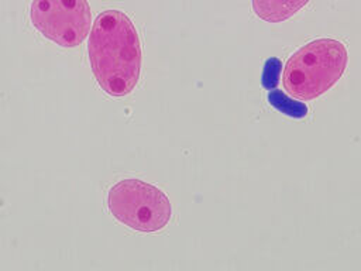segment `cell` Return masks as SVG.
I'll return each instance as SVG.
<instances>
[{
    "label": "cell",
    "mask_w": 361,
    "mask_h": 271,
    "mask_svg": "<svg viewBox=\"0 0 361 271\" xmlns=\"http://www.w3.org/2000/svg\"><path fill=\"white\" fill-rule=\"evenodd\" d=\"M269 102L278 109L281 110L282 113L285 114H289V116H293V117H302L305 116L306 113V107L305 104H300V103H296L290 99H286L283 93H281L278 89L276 90H272L269 93Z\"/></svg>",
    "instance_id": "obj_6"
},
{
    "label": "cell",
    "mask_w": 361,
    "mask_h": 271,
    "mask_svg": "<svg viewBox=\"0 0 361 271\" xmlns=\"http://www.w3.org/2000/svg\"><path fill=\"white\" fill-rule=\"evenodd\" d=\"M89 62L97 85L114 97L134 90L141 75L142 51L138 32L120 10L102 11L87 41Z\"/></svg>",
    "instance_id": "obj_1"
},
{
    "label": "cell",
    "mask_w": 361,
    "mask_h": 271,
    "mask_svg": "<svg viewBox=\"0 0 361 271\" xmlns=\"http://www.w3.org/2000/svg\"><path fill=\"white\" fill-rule=\"evenodd\" d=\"M279 68H281V62L275 58L269 59L265 64V69H264V86L268 89H272L276 86L278 83V75H279Z\"/></svg>",
    "instance_id": "obj_7"
},
{
    "label": "cell",
    "mask_w": 361,
    "mask_h": 271,
    "mask_svg": "<svg viewBox=\"0 0 361 271\" xmlns=\"http://www.w3.org/2000/svg\"><path fill=\"white\" fill-rule=\"evenodd\" d=\"M107 207L120 223L142 233L162 230L172 216L168 196L155 185L137 178L114 183L107 193Z\"/></svg>",
    "instance_id": "obj_3"
},
{
    "label": "cell",
    "mask_w": 361,
    "mask_h": 271,
    "mask_svg": "<svg viewBox=\"0 0 361 271\" xmlns=\"http://www.w3.org/2000/svg\"><path fill=\"white\" fill-rule=\"evenodd\" d=\"M30 18L39 34L63 48L80 45L92 24L87 0H32Z\"/></svg>",
    "instance_id": "obj_4"
},
{
    "label": "cell",
    "mask_w": 361,
    "mask_h": 271,
    "mask_svg": "<svg viewBox=\"0 0 361 271\" xmlns=\"http://www.w3.org/2000/svg\"><path fill=\"white\" fill-rule=\"evenodd\" d=\"M348 62L347 48L333 38H317L295 51L283 69L286 93L299 100H313L331 89Z\"/></svg>",
    "instance_id": "obj_2"
},
{
    "label": "cell",
    "mask_w": 361,
    "mask_h": 271,
    "mask_svg": "<svg viewBox=\"0 0 361 271\" xmlns=\"http://www.w3.org/2000/svg\"><path fill=\"white\" fill-rule=\"evenodd\" d=\"M310 0H252L257 17L267 23H282L296 14Z\"/></svg>",
    "instance_id": "obj_5"
}]
</instances>
